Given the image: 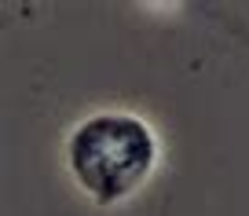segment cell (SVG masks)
<instances>
[{
    "label": "cell",
    "mask_w": 249,
    "mask_h": 216,
    "mask_svg": "<svg viewBox=\"0 0 249 216\" xmlns=\"http://www.w3.org/2000/svg\"><path fill=\"white\" fill-rule=\"evenodd\" d=\"M154 165V136L132 114H99L70 139V169L99 201H117L147 180Z\"/></svg>",
    "instance_id": "cell-1"
}]
</instances>
